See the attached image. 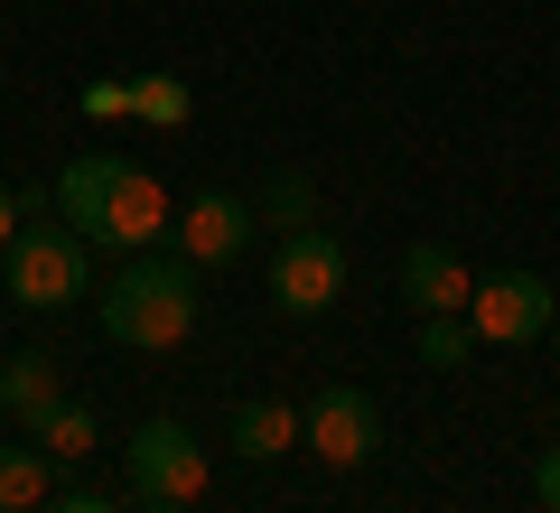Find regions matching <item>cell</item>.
Returning <instances> with one entry per match:
<instances>
[{"mask_svg":"<svg viewBox=\"0 0 560 513\" xmlns=\"http://www.w3.org/2000/svg\"><path fill=\"white\" fill-rule=\"evenodd\" d=\"M57 215L75 224L84 243H113V253H150V243L168 234V187L150 178V168H131V159H66V178H57Z\"/></svg>","mask_w":560,"mask_h":513,"instance_id":"cell-1","label":"cell"},{"mask_svg":"<svg viewBox=\"0 0 560 513\" xmlns=\"http://www.w3.org/2000/svg\"><path fill=\"white\" fill-rule=\"evenodd\" d=\"M197 261H168V253H121V271L103 280L94 317L113 346H131V355H160V346H187L197 336Z\"/></svg>","mask_w":560,"mask_h":513,"instance_id":"cell-2","label":"cell"},{"mask_svg":"<svg viewBox=\"0 0 560 513\" xmlns=\"http://www.w3.org/2000/svg\"><path fill=\"white\" fill-rule=\"evenodd\" d=\"M0 280L20 308H66V299L94 290V261H84V234L75 224H20L10 253H0Z\"/></svg>","mask_w":560,"mask_h":513,"instance_id":"cell-3","label":"cell"},{"mask_svg":"<svg viewBox=\"0 0 560 513\" xmlns=\"http://www.w3.org/2000/svg\"><path fill=\"white\" fill-rule=\"evenodd\" d=\"M271 299H280L290 317H327V308L346 299V243L318 234V224L280 234V253H271Z\"/></svg>","mask_w":560,"mask_h":513,"instance_id":"cell-4","label":"cell"},{"mask_svg":"<svg viewBox=\"0 0 560 513\" xmlns=\"http://www.w3.org/2000/svg\"><path fill=\"white\" fill-rule=\"evenodd\" d=\"M121 457H131V494H150V504H197L206 494V448L178 420H140Z\"/></svg>","mask_w":560,"mask_h":513,"instance_id":"cell-5","label":"cell"},{"mask_svg":"<svg viewBox=\"0 0 560 513\" xmlns=\"http://www.w3.org/2000/svg\"><path fill=\"white\" fill-rule=\"evenodd\" d=\"M300 448L327 457V467H364V457L383 448V411L355 393V383H327V393L300 411Z\"/></svg>","mask_w":560,"mask_h":513,"instance_id":"cell-6","label":"cell"},{"mask_svg":"<svg viewBox=\"0 0 560 513\" xmlns=\"http://www.w3.org/2000/svg\"><path fill=\"white\" fill-rule=\"evenodd\" d=\"M551 317H560V299H551V280H533V271H504V280H486V290L467 299L477 346H533V336H551Z\"/></svg>","mask_w":560,"mask_h":513,"instance_id":"cell-7","label":"cell"},{"mask_svg":"<svg viewBox=\"0 0 560 513\" xmlns=\"http://www.w3.org/2000/svg\"><path fill=\"white\" fill-rule=\"evenodd\" d=\"M168 234H178V261L215 271V261H234L243 243H253V206H243V197H197L178 224H168Z\"/></svg>","mask_w":560,"mask_h":513,"instance_id":"cell-8","label":"cell"},{"mask_svg":"<svg viewBox=\"0 0 560 513\" xmlns=\"http://www.w3.org/2000/svg\"><path fill=\"white\" fill-rule=\"evenodd\" d=\"M401 299H411L420 317H440V308H467L477 280H467V261L448 253V243H411V253H401Z\"/></svg>","mask_w":560,"mask_h":513,"instance_id":"cell-9","label":"cell"},{"mask_svg":"<svg viewBox=\"0 0 560 513\" xmlns=\"http://www.w3.org/2000/svg\"><path fill=\"white\" fill-rule=\"evenodd\" d=\"M224 448L253 457V467H271L280 448H300V411H290V401H243V411L224 420Z\"/></svg>","mask_w":560,"mask_h":513,"instance_id":"cell-10","label":"cell"},{"mask_svg":"<svg viewBox=\"0 0 560 513\" xmlns=\"http://www.w3.org/2000/svg\"><path fill=\"white\" fill-rule=\"evenodd\" d=\"M28 439H38L47 457H94V439H103V420L84 411V401H38V411H28Z\"/></svg>","mask_w":560,"mask_h":513,"instance_id":"cell-11","label":"cell"},{"mask_svg":"<svg viewBox=\"0 0 560 513\" xmlns=\"http://www.w3.org/2000/svg\"><path fill=\"white\" fill-rule=\"evenodd\" d=\"M47 504V448H0V513H38Z\"/></svg>","mask_w":560,"mask_h":513,"instance_id":"cell-12","label":"cell"},{"mask_svg":"<svg viewBox=\"0 0 560 513\" xmlns=\"http://www.w3.org/2000/svg\"><path fill=\"white\" fill-rule=\"evenodd\" d=\"M38 401H57V364H47V355H10V364H0V411L28 420Z\"/></svg>","mask_w":560,"mask_h":513,"instance_id":"cell-13","label":"cell"},{"mask_svg":"<svg viewBox=\"0 0 560 513\" xmlns=\"http://www.w3.org/2000/svg\"><path fill=\"white\" fill-rule=\"evenodd\" d=\"M467 355H477V327H467V308H440V317H420V364L458 374Z\"/></svg>","mask_w":560,"mask_h":513,"instance_id":"cell-14","label":"cell"},{"mask_svg":"<svg viewBox=\"0 0 560 513\" xmlns=\"http://www.w3.org/2000/svg\"><path fill=\"white\" fill-rule=\"evenodd\" d=\"M131 113L160 121V131H178V121L197 113V94H187V75H131Z\"/></svg>","mask_w":560,"mask_h":513,"instance_id":"cell-15","label":"cell"},{"mask_svg":"<svg viewBox=\"0 0 560 513\" xmlns=\"http://www.w3.org/2000/svg\"><path fill=\"white\" fill-rule=\"evenodd\" d=\"M271 224H290V234L308 224V178H271Z\"/></svg>","mask_w":560,"mask_h":513,"instance_id":"cell-16","label":"cell"},{"mask_svg":"<svg viewBox=\"0 0 560 513\" xmlns=\"http://www.w3.org/2000/svg\"><path fill=\"white\" fill-rule=\"evenodd\" d=\"M84 113H94V121H113V113H131V84H84Z\"/></svg>","mask_w":560,"mask_h":513,"instance_id":"cell-17","label":"cell"},{"mask_svg":"<svg viewBox=\"0 0 560 513\" xmlns=\"http://www.w3.org/2000/svg\"><path fill=\"white\" fill-rule=\"evenodd\" d=\"M533 494H541V513H560V448L533 457Z\"/></svg>","mask_w":560,"mask_h":513,"instance_id":"cell-18","label":"cell"},{"mask_svg":"<svg viewBox=\"0 0 560 513\" xmlns=\"http://www.w3.org/2000/svg\"><path fill=\"white\" fill-rule=\"evenodd\" d=\"M38 513H121L113 494H57V504H38Z\"/></svg>","mask_w":560,"mask_h":513,"instance_id":"cell-19","label":"cell"},{"mask_svg":"<svg viewBox=\"0 0 560 513\" xmlns=\"http://www.w3.org/2000/svg\"><path fill=\"white\" fill-rule=\"evenodd\" d=\"M20 224H28V215H20V197L0 187V253H10V234H20Z\"/></svg>","mask_w":560,"mask_h":513,"instance_id":"cell-20","label":"cell"},{"mask_svg":"<svg viewBox=\"0 0 560 513\" xmlns=\"http://www.w3.org/2000/svg\"><path fill=\"white\" fill-rule=\"evenodd\" d=\"M140 513H187V504H150V494H140Z\"/></svg>","mask_w":560,"mask_h":513,"instance_id":"cell-21","label":"cell"},{"mask_svg":"<svg viewBox=\"0 0 560 513\" xmlns=\"http://www.w3.org/2000/svg\"><path fill=\"white\" fill-rule=\"evenodd\" d=\"M551 336H560V317H551Z\"/></svg>","mask_w":560,"mask_h":513,"instance_id":"cell-22","label":"cell"}]
</instances>
